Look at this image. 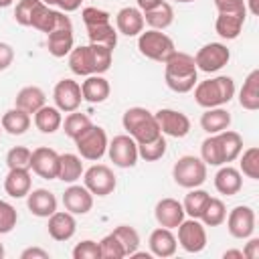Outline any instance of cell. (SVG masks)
I'll list each match as a JSON object with an SVG mask.
<instances>
[{
  "instance_id": "cell-21",
  "label": "cell",
  "mask_w": 259,
  "mask_h": 259,
  "mask_svg": "<svg viewBox=\"0 0 259 259\" xmlns=\"http://www.w3.org/2000/svg\"><path fill=\"white\" fill-rule=\"evenodd\" d=\"M247 12H219L217 22H214V30L221 38L225 40H235L245 24Z\"/></svg>"
},
{
  "instance_id": "cell-33",
  "label": "cell",
  "mask_w": 259,
  "mask_h": 259,
  "mask_svg": "<svg viewBox=\"0 0 259 259\" xmlns=\"http://www.w3.org/2000/svg\"><path fill=\"white\" fill-rule=\"evenodd\" d=\"M144 22H148L150 28H154V30H166L174 22V8L162 0L158 6L144 12Z\"/></svg>"
},
{
  "instance_id": "cell-31",
  "label": "cell",
  "mask_w": 259,
  "mask_h": 259,
  "mask_svg": "<svg viewBox=\"0 0 259 259\" xmlns=\"http://www.w3.org/2000/svg\"><path fill=\"white\" fill-rule=\"evenodd\" d=\"M231 125V113L223 107H210L200 115V127L210 136L229 130Z\"/></svg>"
},
{
  "instance_id": "cell-42",
  "label": "cell",
  "mask_w": 259,
  "mask_h": 259,
  "mask_svg": "<svg viewBox=\"0 0 259 259\" xmlns=\"http://www.w3.org/2000/svg\"><path fill=\"white\" fill-rule=\"evenodd\" d=\"M239 172L251 180H259V148L257 146H251L243 152L239 162Z\"/></svg>"
},
{
  "instance_id": "cell-34",
  "label": "cell",
  "mask_w": 259,
  "mask_h": 259,
  "mask_svg": "<svg viewBox=\"0 0 259 259\" xmlns=\"http://www.w3.org/2000/svg\"><path fill=\"white\" fill-rule=\"evenodd\" d=\"M219 142H221V150H223V160L225 164L229 162H235L241 152H243V138L233 132V130H225V132H219Z\"/></svg>"
},
{
  "instance_id": "cell-59",
  "label": "cell",
  "mask_w": 259,
  "mask_h": 259,
  "mask_svg": "<svg viewBox=\"0 0 259 259\" xmlns=\"http://www.w3.org/2000/svg\"><path fill=\"white\" fill-rule=\"evenodd\" d=\"M40 2H45L47 6H51V4H55V0H40Z\"/></svg>"
},
{
  "instance_id": "cell-18",
  "label": "cell",
  "mask_w": 259,
  "mask_h": 259,
  "mask_svg": "<svg viewBox=\"0 0 259 259\" xmlns=\"http://www.w3.org/2000/svg\"><path fill=\"white\" fill-rule=\"evenodd\" d=\"M144 12L138 6H123L117 14H115V30L117 34H125V36H138L140 32H144Z\"/></svg>"
},
{
  "instance_id": "cell-10",
  "label": "cell",
  "mask_w": 259,
  "mask_h": 259,
  "mask_svg": "<svg viewBox=\"0 0 259 259\" xmlns=\"http://www.w3.org/2000/svg\"><path fill=\"white\" fill-rule=\"evenodd\" d=\"M178 245L186 253H200L206 247V229L198 219H184L178 227Z\"/></svg>"
},
{
  "instance_id": "cell-61",
  "label": "cell",
  "mask_w": 259,
  "mask_h": 259,
  "mask_svg": "<svg viewBox=\"0 0 259 259\" xmlns=\"http://www.w3.org/2000/svg\"><path fill=\"white\" fill-rule=\"evenodd\" d=\"M0 134H2V125H0Z\"/></svg>"
},
{
  "instance_id": "cell-26",
  "label": "cell",
  "mask_w": 259,
  "mask_h": 259,
  "mask_svg": "<svg viewBox=\"0 0 259 259\" xmlns=\"http://www.w3.org/2000/svg\"><path fill=\"white\" fill-rule=\"evenodd\" d=\"M73 47H75L73 26H69V28H57V30H53V32L47 34V51L53 57H57V59L69 55L73 51Z\"/></svg>"
},
{
  "instance_id": "cell-29",
  "label": "cell",
  "mask_w": 259,
  "mask_h": 259,
  "mask_svg": "<svg viewBox=\"0 0 259 259\" xmlns=\"http://www.w3.org/2000/svg\"><path fill=\"white\" fill-rule=\"evenodd\" d=\"M85 168L81 162L79 154H59V172H57V180H63L67 184L77 182L83 176Z\"/></svg>"
},
{
  "instance_id": "cell-52",
  "label": "cell",
  "mask_w": 259,
  "mask_h": 259,
  "mask_svg": "<svg viewBox=\"0 0 259 259\" xmlns=\"http://www.w3.org/2000/svg\"><path fill=\"white\" fill-rule=\"evenodd\" d=\"M243 255L247 259H257L259 257V239H255L251 235L249 241H247V245H245V249H243Z\"/></svg>"
},
{
  "instance_id": "cell-6",
  "label": "cell",
  "mask_w": 259,
  "mask_h": 259,
  "mask_svg": "<svg viewBox=\"0 0 259 259\" xmlns=\"http://www.w3.org/2000/svg\"><path fill=\"white\" fill-rule=\"evenodd\" d=\"M75 146H77V152L83 160H91V162H97L101 160L105 154H107V134L101 125H95L91 123L77 140H73Z\"/></svg>"
},
{
  "instance_id": "cell-38",
  "label": "cell",
  "mask_w": 259,
  "mask_h": 259,
  "mask_svg": "<svg viewBox=\"0 0 259 259\" xmlns=\"http://www.w3.org/2000/svg\"><path fill=\"white\" fill-rule=\"evenodd\" d=\"M225 219H227V206H225V202L221 198H212L210 196V200L206 202V206H204V210H202V214H200L198 221L204 227H219V225L225 223Z\"/></svg>"
},
{
  "instance_id": "cell-1",
  "label": "cell",
  "mask_w": 259,
  "mask_h": 259,
  "mask_svg": "<svg viewBox=\"0 0 259 259\" xmlns=\"http://www.w3.org/2000/svg\"><path fill=\"white\" fill-rule=\"evenodd\" d=\"M164 81L168 89L174 93H188L198 83V69L194 63V57L182 51H176L166 63H164Z\"/></svg>"
},
{
  "instance_id": "cell-12",
  "label": "cell",
  "mask_w": 259,
  "mask_h": 259,
  "mask_svg": "<svg viewBox=\"0 0 259 259\" xmlns=\"http://www.w3.org/2000/svg\"><path fill=\"white\" fill-rule=\"evenodd\" d=\"M156 121L160 125V132L164 136L170 138H184L190 132V119L186 113L178 111V109H170V107H162L156 113Z\"/></svg>"
},
{
  "instance_id": "cell-37",
  "label": "cell",
  "mask_w": 259,
  "mask_h": 259,
  "mask_svg": "<svg viewBox=\"0 0 259 259\" xmlns=\"http://www.w3.org/2000/svg\"><path fill=\"white\" fill-rule=\"evenodd\" d=\"M200 160L206 166H223L225 164L221 142H219V136L217 134H210L208 138L202 140V144H200Z\"/></svg>"
},
{
  "instance_id": "cell-19",
  "label": "cell",
  "mask_w": 259,
  "mask_h": 259,
  "mask_svg": "<svg viewBox=\"0 0 259 259\" xmlns=\"http://www.w3.org/2000/svg\"><path fill=\"white\" fill-rule=\"evenodd\" d=\"M28 210L38 219H49L57 210V196L47 188H34L26 194Z\"/></svg>"
},
{
  "instance_id": "cell-50",
  "label": "cell",
  "mask_w": 259,
  "mask_h": 259,
  "mask_svg": "<svg viewBox=\"0 0 259 259\" xmlns=\"http://www.w3.org/2000/svg\"><path fill=\"white\" fill-rule=\"evenodd\" d=\"M14 61V49L8 42L0 40V71H6Z\"/></svg>"
},
{
  "instance_id": "cell-58",
  "label": "cell",
  "mask_w": 259,
  "mask_h": 259,
  "mask_svg": "<svg viewBox=\"0 0 259 259\" xmlns=\"http://www.w3.org/2000/svg\"><path fill=\"white\" fill-rule=\"evenodd\" d=\"M4 253H6V251H4V245H2V243H0V259H2V257H4Z\"/></svg>"
},
{
  "instance_id": "cell-48",
  "label": "cell",
  "mask_w": 259,
  "mask_h": 259,
  "mask_svg": "<svg viewBox=\"0 0 259 259\" xmlns=\"http://www.w3.org/2000/svg\"><path fill=\"white\" fill-rule=\"evenodd\" d=\"M81 16H83L85 26L99 24V22H109V20H111L107 10H101V8H95V6H87V8H83Z\"/></svg>"
},
{
  "instance_id": "cell-23",
  "label": "cell",
  "mask_w": 259,
  "mask_h": 259,
  "mask_svg": "<svg viewBox=\"0 0 259 259\" xmlns=\"http://www.w3.org/2000/svg\"><path fill=\"white\" fill-rule=\"evenodd\" d=\"M111 93L109 81L103 75H87L85 81L81 83V95L83 101L89 103H103Z\"/></svg>"
},
{
  "instance_id": "cell-28",
  "label": "cell",
  "mask_w": 259,
  "mask_h": 259,
  "mask_svg": "<svg viewBox=\"0 0 259 259\" xmlns=\"http://www.w3.org/2000/svg\"><path fill=\"white\" fill-rule=\"evenodd\" d=\"M239 105L247 111H257L259 109V69H253L239 91Z\"/></svg>"
},
{
  "instance_id": "cell-49",
  "label": "cell",
  "mask_w": 259,
  "mask_h": 259,
  "mask_svg": "<svg viewBox=\"0 0 259 259\" xmlns=\"http://www.w3.org/2000/svg\"><path fill=\"white\" fill-rule=\"evenodd\" d=\"M219 12H247L245 0H212Z\"/></svg>"
},
{
  "instance_id": "cell-60",
  "label": "cell",
  "mask_w": 259,
  "mask_h": 259,
  "mask_svg": "<svg viewBox=\"0 0 259 259\" xmlns=\"http://www.w3.org/2000/svg\"><path fill=\"white\" fill-rule=\"evenodd\" d=\"M174 2H180V4H188V2H194V0H174Z\"/></svg>"
},
{
  "instance_id": "cell-16",
  "label": "cell",
  "mask_w": 259,
  "mask_h": 259,
  "mask_svg": "<svg viewBox=\"0 0 259 259\" xmlns=\"http://www.w3.org/2000/svg\"><path fill=\"white\" fill-rule=\"evenodd\" d=\"M154 217H156V223L160 225V227H166V229H176L182 221H184V217H186V212H184V208H182V202H178L176 198H162V200H158L156 202V206H154Z\"/></svg>"
},
{
  "instance_id": "cell-25",
  "label": "cell",
  "mask_w": 259,
  "mask_h": 259,
  "mask_svg": "<svg viewBox=\"0 0 259 259\" xmlns=\"http://www.w3.org/2000/svg\"><path fill=\"white\" fill-rule=\"evenodd\" d=\"M45 103H47V95H45V91H42L40 87H36V85H26V87H22V89L16 93V97H14V107H18V109H22V111H26V113H30V115H34Z\"/></svg>"
},
{
  "instance_id": "cell-41",
  "label": "cell",
  "mask_w": 259,
  "mask_h": 259,
  "mask_svg": "<svg viewBox=\"0 0 259 259\" xmlns=\"http://www.w3.org/2000/svg\"><path fill=\"white\" fill-rule=\"evenodd\" d=\"M93 121L89 119V115H85V113H79V111H71L67 117H65V121H63V130H65V134L71 138V140H77L89 125H91Z\"/></svg>"
},
{
  "instance_id": "cell-47",
  "label": "cell",
  "mask_w": 259,
  "mask_h": 259,
  "mask_svg": "<svg viewBox=\"0 0 259 259\" xmlns=\"http://www.w3.org/2000/svg\"><path fill=\"white\" fill-rule=\"evenodd\" d=\"M36 4H38V0H18V4L14 8V20L20 26H30V18H32Z\"/></svg>"
},
{
  "instance_id": "cell-22",
  "label": "cell",
  "mask_w": 259,
  "mask_h": 259,
  "mask_svg": "<svg viewBox=\"0 0 259 259\" xmlns=\"http://www.w3.org/2000/svg\"><path fill=\"white\" fill-rule=\"evenodd\" d=\"M32 188L30 170L24 168H10L4 178V190L12 198H24Z\"/></svg>"
},
{
  "instance_id": "cell-45",
  "label": "cell",
  "mask_w": 259,
  "mask_h": 259,
  "mask_svg": "<svg viewBox=\"0 0 259 259\" xmlns=\"http://www.w3.org/2000/svg\"><path fill=\"white\" fill-rule=\"evenodd\" d=\"M18 223V212L16 208L6 202V200H0V235H8Z\"/></svg>"
},
{
  "instance_id": "cell-56",
  "label": "cell",
  "mask_w": 259,
  "mask_h": 259,
  "mask_svg": "<svg viewBox=\"0 0 259 259\" xmlns=\"http://www.w3.org/2000/svg\"><path fill=\"white\" fill-rule=\"evenodd\" d=\"M223 257H225V259H231V257L243 259L245 255H243V251H239V249H229V251H225V253H223Z\"/></svg>"
},
{
  "instance_id": "cell-3",
  "label": "cell",
  "mask_w": 259,
  "mask_h": 259,
  "mask_svg": "<svg viewBox=\"0 0 259 259\" xmlns=\"http://www.w3.org/2000/svg\"><path fill=\"white\" fill-rule=\"evenodd\" d=\"M121 125L136 140V144L150 142V140H154V138H158L162 134L160 125L156 121V115L146 107H130V109H125V113L121 117Z\"/></svg>"
},
{
  "instance_id": "cell-57",
  "label": "cell",
  "mask_w": 259,
  "mask_h": 259,
  "mask_svg": "<svg viewBox=\"0 0 259 259\" xmlns=\"http://www.w3.org/2000/svg\"><path fill=\"white\" fill-rule=\"evenodd\" d=\"M12 2H14V0H0V8H8Z\"/></svg>"
},
{
  "instance_id": "cell-13",
  "label": "cell",
  "mask_w": 259,
  "mask_h": 259,
  "mask_svg": "<svg viewBox=\"0 0 259 259\" xmlns=\"http://www.w3.org/2000/svg\"><path fill=\"white\" fill-rule=\"evenodd\" d=\"M53 99H55V107H59L63 113L77 111L83 101L81 85L73 79H61L53 89Z\"/></svg>"
},
{
  "instance_id": "cell-2",
  "label": "cell",
  "mask_w": 259,
  "mask_h": 259,
  "mask_svg": "<svg viewBox=\"0 0 259 259\" xmlns=\"http://www.w3.org/2000/svg\"><path fill=\"white\" fill-rule=\"evenodd\" d=\"M235 97V81L229 75H219L194 85V101L204 107H223Z\"/></svg>"
},
{
  "instance_id": "cell-32",
  "label": "cell",
  "mask_w": 259,
  "mask_h": 259,
  "mask_svg": "<svg viewBox=\"0 0 259 259\" xmlns=\"http://www.w3.org/2000/svg\"><path fill=\"white\" fill-rule=\"evenodd\" d=\"M0 125L10 136H22L30 127V113H26L18 107H12V109L4 111V115L0 119Z\"/></svg>"
},
{
  "instance_id": "cell-7",
  "label": "cell",
  "mask_w": 259,
  "mask_h": 259,
  "mask_svg": "<svg viewBox=\"0 0 259 259\" xmlns=\"http://www.w3.org/2000/svg\"><path fill=\"white\" fill-rule=\"evenodd\" d=\"M83 184L87 186V190L93 196H107L115 190L117 186V178L113 174V170L105 164H93L91 168H87L83 172Z\"/></svg>"
},
{
  "instance_id": "cell-43",
  "label": "cell",
  "mask_w": 259,
  "mask_h": 259,
  "mask_svg": "<svg viewBox=\"0 0 259 259\" xmlns=\"http://www.w3.org/2000/svg\"><path fill=\"white\" fill-rule=\"evenodd\" d=\"M30 158H32V150H28L26 146H14L6 154V166H8V170L10 168L30 170Z\"/></svg>"
},
{
  "instance_id": "cell-54",
  "label": "cell",
  "mask_w": 259,
  "mask_h": 259,
  "mask_svg": "<svg viewBox=\"0 0 259 259\" xmlns=\"http://www.w3.org/2000/svg\"><path fill=\"white\" fill-rule=\"evenodd\" d=\"M162 0H136V4H138V8L142 10V12H146V10H150V8H154V6H158Z\"/></svg>"
},
{
  "instance_id": "cell-14",
  "label": "cell",
  "mask_w": 259,
  "mask_h": 259,
  "mask_svg": "<svg viewBox=\"0 0 259 259\" xmlns=\"http://www.w3.org/2000/svg\"><path fill=\"white\" fill-rule=\"evenodd\" d=\"M30 170L45 178V180H57V172H59V154L53 148L40 146L36 150H32V158H30Z\"/></svg>"
},
{
  "instance_id": "cell-20",
  "label": "cell",
  "mask_w": 259,
  "mask_h": 259,
  "mask_svg": "<svg viewBox=\"0 0 259 259\" xmlns=\"http://www.w3.org/2000/svg\"><path fill=\"white\" fill-rule=\"evenodd\" d=\"M148 245H150V253L154 257H172L178 249V241L172 233V229H166V227H158L150 233V239H148Z\"/></svg>"
},
{
  "instance_id": "cell-35",
  "label": "cell",
  "mask_w": 259,
  "mask_h": 259,
  "mask_svg": "<svg viewBox=\"0 0 259 259\" xmlns=\"http://www.w3.org/2000/svg\"><path fill=\"white\" fill-rule=\"evenodd\" d=\"M85 28H87L89 42L105 45V47H109V49H115V45H117V30L113 28L111 20H109V22L91 24V26H85Z\"/></svg>"
},
{
  "instance_id": "cell-46",
  "label": "cell",
  "mask_w": 259,
  "mask_h": 259,
  "mask_svg": "<svg viewBox=\"0 0 259 259\" xmlns=\"http://www.w3.org/2000/svg\"><path fill=\"white\" fill-rule=\"evenodd\" d=\"M73 259H101V251H99V243L85 239L81 243H77L73 247Z\"/></svg>"
},
{
  "instance_id": "cell-53",
  "label": "cell",
  "mask_w": 259,
  "mask_h": 259,
  "mask_svg": "<svg viewBox=\"0 0 259 259\" xmlns=\"http://www.w3.org/2000/svg\"><path fill=\"white\" fill-rule=\"evenodd\" d=\"M83 0H55V4L61 8V12H73L81 6Z\"/></svg>"
},
{
  "instance_id": "cell-55",
  "label": "cell",
  "mask_w": 259,
  "mask_h": 259,
  "mask_svg": "<svg viewBox=\"0 0 259 259\" xmlns=\"http://www.w3.org/2000/svg\"><path fill=\"white\" fill-rule=\"evenodd\" d=\"M245 8H247V12H251V14H259V0H245Z\"/></svg>"
},
{
  "instance_id": "cell-51",
  "label": "cell",
  "mask_w": 259,
  "mask_h": 259,
  "mask_svg": "<svg viewBox=\"0 0 259 259\" xmlns=\"http://www.w3.org/2000/svg\"><path fill=\"white\" fill-rule=\"evenodd\" d=\"M49 257H51V253L40 247H28L20 253V259H49Z\"/></svg>"
},
{
  "instance_id": "cell-27",
  "label": "cell",
  "mask_w": 259,
  "mask_h": 259,
  "mask_svg": "<svg viewBox=\"0 0 259 259\" xmlns=\"http://www.w3.org/2000/svg\"><path fill=\"white\" fill-rule=\"evenodd\" d=\"M69 69L79 77L95 75V65H93V55L89 45L73 47V51L69 53Z\"/></svg>"
},
{
  "instance_id": "cell-11",
  "label": "cell",
  "mask_w": 259,
  "mask_h": 259,
  "mask_svg": "<svg viewBox=\"0 0 259 259\" xmlns=\"http://www.w3.org/2000/svg\"><path fill=\"white\" fill-rule=\"evenodd\" d=\"M227 231L235 239H249L255 233V210L247 204L235 206L227 214Z\"/></svg>"
},
{
  "instance_id": "cell-9",
  "label": "cell",
  "mask_w": 259,
  "mask_h": 259,
  "mask_svg": "<svg viewBox=\"0 0 259 259\" xmlns=\"http://www.w3.org/2000/svg\"><path fill=\"white\" fill-rule=\"evenodd\" d=\"M107 154L109 160L113 162V166L117 168H132L138 164V144L130 134H121L115 136L109 144H107Z\"/></svg>"
},
{
  "instance_id": "cell-40",
  "label": "cell",
  "mask_w": 259,
  "mask_h": 259,
  "mask_svg": "<svg viewBox=\"0 0 259 259\" xmlns=\"http://www.w3.org/2000/svg\"><path fill=\"white\" fill-rule=\"evenodd\" d=\"M111 233L115 235V239H117L119 245L123 247L125 257H130L132 253L138 251V247H140V235H138V231H136L134 227H130V225H119V227H115Z\"/></svg>"
},
{
  "instance_id": "cell-17",
  "label": "cell",
  "mask_w": 259,
  "mask_h": 259,
  "mask_svg": "<svg viewBox=\"0 0 259 259\" xmlns=\"http://www.w3.org/2000/svg\"><path fill=\"white\" fill-rule=\"evenodd\" d=\"M47 231H49L51 239H55V241H59V243L73 239V235H75V231H77L75 214H71L69 210H55V212L49 217Z\"/></svg>"
},
{
  "instance_id": "cell-4",
  "label": "cell",
  "mask_w": 259,
  "mask_h": 259,
  "mask_svg": "<svg viewBox=\"0 0 259 259\" xmlns=\"http://www.w3.org/2000/svg\"><path fill=\"white\" fill-rule=\"evenodd\" d=\"M138 51L150 61L166 63L176 53V47H174V40L166 32L150 28L138 34Z\"/></svg>"
},
{
  "instance_id": "cell-36",
  "label": "cell",
  "mask_w": 259,
  "mask_h": 259,
  "mask_svg": "<svg viewBox=\"0 0 259 259\" xmlns=\"http://www.w3.org/2000/svg\"><path fill=\"white\" fill-rule=\"evenodd\" d=\"M208 200H210V194L206 190H202L198 186L196 188H188V194L182 200V208L190 219H200V214H202V210H204Z\"/></svg>"
},
{
  "instance_id": "cell-8",
  "label": "cell",
  "mask_w": 259,
  "mask_h": 259,
  "mask_svg": "<svg viewBox=\"0 0 259 259\" xmlns=\"http://www.w3.org/2000/svg\"><path fill=\"white\" fill-rule=\"evenodd\" d=\"M231 61V51L223 42H208L200 47L194 55L196 69L202 73H217Z\"/></svg>"
},
{
  "instance_id": "cell-30",
  "label": "cell",
  "mask_w": 259,
  "mask_h": 259,
  "mask_svg": "<svg viewBox=\"0 0 259 259\" xmlns=\"http://www.w3.org/2000/svg\"><path fill=\"white\" fill-rule=\"evenodd\" d=\"M34 125L40 134H55L63 125V111L55 105H42L34 113Z\"/></svg>"
},
{
  "instance_id": "cell-5",
  "label": "cell",
  "mask_w": 259,
  "mask_h": 259,
  "mask_svg": "<svg viewBox=\"0 0 259 259\" xmlns=\"http://www.w3.org/2000/svg\"><path fill=\"white\" fill-rule=\"evenodd\" d=\"M172 178L182 188H196L206 180V164L198 156H182L172 166Z\"/></svg>"
},
{
  "instance_id": "cell-39",
  "label": "cell",
  "mask_w": 259,
  "mask_h": 259,
  "mask_svg": "<svg viewBox=\"0 0 259 259\" xmlns=\"http://www.w3.org/2000/svg\"><path fill=\"white\" fill-rule=\"evenodd\" d=\"M166 138L164 134H160L158 138L150 140V142H144V144H138V156L146 162H158L164 154H166Z\"/></svg>"
},
{
  "instance_id": "cell-44",
  "label": "cell",
  "mask_w": 259,
  "mask_h": 259,
  "mask_svg": "<svg viewBox=\"0 0 259 259\" xmlns=\"http://www.w3.org/2000/svg\"><path fill=\"white\" fill-rule=\"evenodd\" d=\"M99 251H101V259H123V257H125L123 247L119 245V241L115 239L113 233L105 235V237L99 241Z\"/></svg>"
},
{
  "instance_id": "cell-15",
  "label": "cell",
  "mask_w": 259,
  "mask_h": 259,
  "mask_svg": "<svg viewBox=\"0 0 259 259\" xmlns=\"http://www.w3.org/2000/svg\"><path fill=\"white\" fill-rule=\"evenodd\" d=\"M63 206L71 214H87L93 208V194L87 190L85 184L81 186V184L73 182L63 192Z\"/></svg>"
},
{
  "instance_id": "cell-24",
  "label": "cell",
  "mask_w": 259,
  "mask_h": 259,
  "mask_svg": "<svg viewBox=\"0 0 259 259\" xmlns=\"http://www.w3.org/2000/svg\"><path fill=\"white\" fill-rule=\"evenodd\" d=\"M214 188L225 196H233L243 188V174L237 168L223 164L214 174Z\"/></svg>"
}]
</instances>
